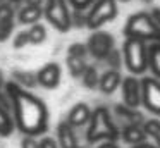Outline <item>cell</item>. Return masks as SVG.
<instances>
[{"label":"cell","instance_id":"8992f818","mask_svg":"<svg viewBox=\"0 0 160 148\" xmlns=\"http://www.w3.org/2000/svg\"><path fill=\"white\" fill-rule=\"evenodd\" d=\"M71 12L72 10L69 9V2L67 0H45L43 16L60 33H66V31H69L72 28Z\"/></svg>","mask_w":160,"mask_h":148},{"label":"cell","instance_id":"52a82bcc","mask_svg":"<svg viewBox=\"0 0 160 148\" xmlns=\"http://www.w3.org/2000/svg\"><path fill=\"white\" fill-rule=\"evenodd\" d=\"M86 47H88V54H90L95 60L103 62L105 57L115 48V40L108 31L95 29L93 33L90 34V38H88Z\"/></svg>","mask_w":160,"mask_h":148},{"label":"cell","instance_id":"3957f363","mask_svg":"<svg viewBox=\"0 0 160 148\" xmlns=\"http://www.w3.org/2000/svg\"><path fill=\"white\" fill-rule=\"evenodd\" d=\"M126 38H138L146 43H160V26L150 12H136L128 17L124 24Z\"/></svg>","mask_w":160,"mask_h":148},{"label":"cell","instance_id":"30bf717a","mask_svg":"<svg viewBox=\"0 0 160 148\" xmlns=\"http://www.w3.org/2000/svg\"><path fill=\"white\" fill-rule=\"evenodd\" d=\"M60 78H62V69L57 62H48L36 72L38 84L45 89H55L60 84Z\"/></svg>","mask_w":160,"mask_h":148},{"label":"cell","instance_id":"74e56055","mask_svg":"<svg viewBox=\"0 0 160 148\" xmlns=\"http://www.w3.org/2000/svg\"><path fill=\"white\" fill-rule=\"evenodd\" d=\"M5 2H9V0H0V5H4Z\"/></svg>","mask_w":160,"mask_h":148},{"label":"cell","instance_id":"d4e9b609","mask_svg":"<svg viewBox=\"0 0 160 148\" xmlns=\"http://www.w3.org/2000/svg\"><path fill=\"white\" fill-rule=\"evenodd\" d=\"M105 64L108 65V69H115V71H121V65L124 64V59H122V52L114 48L110 54L105 57Z\"/></svg>","mask_w":160,"mask_h":148},{"label":"cell","instance_id":"ab89813d","mask_svg":"<svg viewBox=\"0 0 160 148\" xmlns=\"http://www.w3.org/2000/svg\"><path fill=\"white\" fill-rule=\"evenodd\" d=\"M117 2H129V0H117Z\"/></svg>","mask_w":160,"mask_h":148},{"label":"cell","instance_id":"7402d4cb","mask_svg":"<svg viewBox=\"0 0 160 148\" xmlns=\"http://www.w3.org/2000/svg\"><path fill=\"white\" fill-rule=\"evenodd\" d=\"M143 129L146 133V138L155 146L160 148V120L158 119H146L143 122Z\"/></svg>","mask_w":160,"mask_h":148},{"label":"cell","instance_id":"6da1fadb","mask_svg":"<svg viewBox=\"0 0 160 148\" xmlns=\"http://www.w3.org/2000/svg\"><path fill=\"white\" fill-rule=\"evenodd\" d=\"M12 100V117L16 129L22 136H42L48 129V109L45 102L14 81L5 84Z\"/></svg>","mask_w":160,"mask_h":148},{"label":"cell","instance_id":"8d00e7d4","mask_svg":"<svg viewBox=\"0 0 160 148\" xmlns=\"http://www.w3.org/2000/svg\"><path fill=\"white\" fill-rule=\"evenodd\" d=\"M9 2H11V3H19L21 0H9Z\"/></svg>","mask_w":160,"mask_h":148},{"label":"cell","instance_id":"1f68e13d","mask_svg":"<svg viewBox=\"0 0 160 148\" xmlns=\"http://www.w3.org/2000/svg\"><path fill=\"white\" fill-rule=\"evenodd\" d=\"M150 14H152V17L155 19V23L160 26V7H153V9L150 10Z\"/></svg>","mask_w":160,"mask_h":148},{"label":"cell","instance_id":"60d3db41","mask_svg":"<svg viewBox=\"0 0 160 148\" xmlns=\"http://www.w3.org/2000/svg\"><path fill=\"white\" fill-rule=\"evenodd\" d=\"M79 148H83V146H79Z\"/></svg>","mask_w":160,"mask_h":148},{"label":"cell","instance_id":"4316f807","mask_svg":"<svg viewBox=\"0 0 160 148\" xmlns=\"http://www.w3.org/2000/svg\"><path fill=\"white\" fill-rule=\"evenodd\" d=\"M67 55H74V57L86 59L90 54H88L86 43H72V45H69V48H67Z\"/></svg>","mask_w":160,"mask_h":148},{"label":"cell","instance_id":"d590c367","mask_svg":"<svg viewBox=\"0 0 160 148\" xmlns=\"http://www.w3.org/2000/svg\"><path fill=\"white\" fill-rule=\"evenodd\" d=\"M5 84H7V83H5L4 74H2V71H0V89H4V88H5Z\"/></svg>","mask_w":160,"mask_h":148},{"label":"cell","instance_id":"f35d334b","mask_svg":"<svg viewBox=\"0 0 160 148\" xmlns=\"http://www.w3.org/2000/svg\"><path fill=\"white\" fill-rule=\"evenodd\" d=\"M143 2H145V3H152L153 0H143Z\"/></svg>","mask_w":160,"mask_h":148},{"label":"cell","instance_id":"9a60e30c","mask_svg":"<svg viewBox=\"0 0 160 148\" xmlns=\"http://www.w3.org/2000/svg\"><path fill=\"white\" fill-rule=\"evenodd\" d=\"M122 74L121 71L115 69H107L103 74H100V83H98V89L103 95H112L114 91H117V88H121L122 84Z\"/></svg>","mask_w":160,"mask_h":148},{"label":"cell","instance_id":"ffe728a7","mask_svg":"<svg viewBox=\"0 0 160 148\" xmlns=\"http://www.w3.org/2000/svg\"><path fill=\"white\" fill-rule=\"evenodd\" d=\"M14 129H16V124H14L12 114L0 105V136H4V138L11 136L14 133Z\"/></svg>","mask_w":160,"mask_h":148},{"label":"cell","instance_id":"83f0119b","mask_svg":"<svg viewBox=\"0 0 160 148\" xmlns=\"http://www.w3.org/2000/svg\"><path fill=\"white\" fill-rule=\"evenodd\" d=\"M69 5L76 10H88L95 3V0H67Z\"/></svg>","mask_w":160,"mask_h":148},{"label":"cell","instance_id":"277c9868","mask_svg":"<svg viewBox=\"0 0 160 148\" xmlns=\"http://www.w3.org/2000/svg\"><path fill=\"white\" fill-rule=\"evenodd\" d=\"M148 45L138 38H126L122 45L124 65L132 76H141L148 71Z\"/></svg>","mask_w":160,"mask_h":148},{"label":"cell","instance_id":"2e32d148","mask_svg":"<svg viewBox=\"0 0 160 148\" xmlns=\"http://www.w3.org/2000/svg\"><path fill=\"white\" fill-rule=\"evenodd\" d=\"M121 140L129 146H136V145L146 141V133L143 129V124H129V126L121 127Z\"/></svg>","mask_w":160,"mask_h":148},{"label":"cell","instance_id":"f1b7e54d","mask_svg":"<svg viewBox=\"0 0 160 148\" xmlns=\"http://www.w3.org/2000/svg\"><path fill=\"white\" fill-rule=\"evenodd\" d=\"M26 45H29L28 33H26V31H21V33L16 34L14 41H12V47L14 48H22V47H26Z\"/></svg>","mask_w":160,"mask_h":148},{"label":"cell","instance_id":"484cf974","mask_svg":"<svg viewBox=\"0 0 160 148\" xmlns=\"http://www.w3.org/2000/svg\"><path fill=\"white\" fill-rule=\"evenodd\" d=\"M71 23L72 28H86V10H76L71 12Z\"/></svg>","mask_w":160,"mask_h":148},{"label":"cell","instance_id":"f546056e","mask_svg":"<svg viewBox=\"0 0 160 148\" xmlns=\"http://www.w3.org/2000/svg\"><path fill=\"white\" fill-rule=\"evenodd\" d=\"M21 148H40L38 136H22Z\"/></svg>","mask_w":160,"mask_h":148},{"label":"cell","instance_id":"603a6c76","mask_svg":"<svg viewBox=\"0 0 160 148\" xmlns=\"http://www.w3.org/2000/svg\"><path fill=\"white\" fill-rule=\"evenodd\" d=\"M28 33V40H29V45H40L47 40V28L43 24L36 23V24H31V26L26 29Z\"/></svg>","mask_w":160,"mask_h":148},{"label":"cell","instance_id":"7a4b0ae2","mask_svg":"<svg viewBox=\"0 0 160 148\" xmlns=\"http://www.w3.org/2000/svg\"><path fill=\"white\" fill-rule=\"evenodd\" d=\"M119 140H121V127L117 126L112 112L103 105L93 109L91 119L86 126V141L90 145H100L105 141Z\"/></svg>","mask_w":160,"mask_h":148},{"label":"cell","instance_id":"5bb4252c","mask_svg":"<svg viewBox=\"0 0 160 148\" xmlns=\"http://www.w3.org/2000/svg\"><path fill=\"white\" fill-rule=\"evenodd\" d=\"M14 31V7L11 2L0 5V41L11 38Z\"/></svg>","mask_w":160,"mask_h":148},{"label":"cell","instance_id":"9c48e42d","mask_svg":"<svg viewBox=\"0 0 160 148\" xmlns=\"http://www.w3.org/2000/svg\"><path fill=\"white\" fill-rule=\"evenodd\" d=\"M121 93H122V103L128 107L138 109L141 105V79L138 76H126L121 84Z\"/></svg>","mask_w":160,"mask_h":148},{"label":"cell","instance_id":"4dcf8cb0","mask_svg":"<svg viewBox=\"0 0 160 148\" xmlns=\"http://www.w3.org/2000/svg\"><path fill=\"white\" fill-rule=\"evenodd\" d=\"M40 148H60L59 143H57L55 138H50V136H43L40 140Z\"/></svg>","mask_w":160,"mask_h":148},{"label":"cell","instance_id":"836d02e7","mask_svg":"<svg viewBox=\"0 0 160 148\" xmlns=\"http://www.w3.org/2000/svg\"><path fill=\"white\" fill-rule=\"evenodd\" d=\"M132 148H158V146H155V145L152 143V141H143V143H139V145H136V146H132Z\"/></svg>","mask_w":160,"mask_h":148},{"label":"cell","instance_id":"7c38bea8","mask_svg":"<svg viewBox=\"0 0 160 148\" xmlns=\"http://www.w3.org/2000/svg\"><path fill=\"white\" fill-rule=\"evenodd\" d=\"M55 140L60 148H79L76 129L67 120H60L55 129Z\"/></svg>","mask_w":160,"mask_h":148},{"label":"cell","instance_id":"cb8c5ba5","mask_svg":"<svg viewBox=\"0 0 160 148\" xmlns=\"http://www.w3.org/2000/svg\"><path fill=\"white\" fill-rule=\"evenodd\" d=\"M81 83H83V86L88 89L98 88V83H100V72H98V69L95 67V65H88L86 71L81 76Z\"/></svg>","mask_w":160,"mask_h":148},{"label":"cell","instance_id":"8fae6325","mask_svg":"<svg viewBox=\"0 0 160 148\" xmlns=\"http://www.w3.org/2000/svg\"><path fill=\"white\" fill-rule=\"evenodd\" d=\"M114 119L121 122L122 126H129V124H143L145 122V115L139 112L138 109L128 107L126 103H117L114 107Z\"/></svg>","mask_w":160,"mask_h":148},{"label":"cell","instance_id":"ba28073f","mask_svg":"<svg viewBox=\"0 0 160 148\" xmlns=\"http://www.w3.org/2000/svg\"><path fill=\"white\" fill-rule=\"evenodd\" d=\"M141 105L153 115L160 117V79L141 78Z\"/></svg>","mask_w":160,"mask_h":148},{"label":"cell","instance_id":"ac0fdd59","mask_svg":"<svg viewBox=\"0 0 160 148\" xmlns=\"http://www.w3.org/2000/svg\"><path fill=\"white\" fill-rule=\"evenodd\" d=\"M12 81L24 89H31L35 86H38L36 72H29V71H12Z\"/></svg>","mask_w":160,"mask_h":148},{"label":"cell","instance_id":"e0dca14e","mask_svg":"<svg viewBox=\"0 0 160 148\" xmlns=\"http://www.w3.org/2000/svg\"><path fill=\"white\" fill-rule=\"evenodd\" d=\"M43 17V7L40 5H29L26 3L21 10L18 12V19L21 24H36L40 23V19Z\"/></svg>","mask_w":160,"mask_h":148},{"label":"cell","instance_id":"5b68a950","mask_svg":"<svg viewBox=\"0 0 160 148\" xmlns=\"http://www.w3.org/2000/svg\"><path fill=\"white\" fill-rule=\"evenodd\" d=\"M117 14V0H95V3L86 10V28L91 31L100 29L107 23L114 21Z\"/></svg>","mask_w":160,"mask_h":148},{"label":"cell","instance_id":"4fadbf2b","mask_svg":"<svg viewBox=\"0 0 160 148\" xmlns=\"http://www.w3.org/2000/svg\"><path fill=\"white\" fill-rule=\"evenodd\" d=\"M91 112H93V110L88 107V103L79 102V103H76V105H72V109L67 112L66 120L74 127V129H78V127L88 126V122H90V119H91Z\"/></svg>","mask_w":160,"mask_h":148},{"label":"cell","instance_id":"d6986e66","mask_svg":"<svg viewBox=\"0 0 160 148\" xmlns=\"http://www.w3.org/2000/svg\"><path fill=\"white\" fill-rule=\"evenodd\" d=\"M148 71H152L153 78L160 79V43L148 45Z\"/></svg>","mask_w":160,"mask_h":148},{"label":"cell","instance_id":"44dd1931","mask_svg":"<svg viewBox=\"0 0 160 148\" xmlns=\"http://www.w3.org/2000/svg\"><path fill=\"white\" fill-rule=\"evenodd\" d=\"M66 64H67V69H69V74L72 76V78H79V79H81V76H83V72L86 71V67H88L86 59L74 57V55H67Z\"/></svg>","mask_w":160,"mask_h":148},{"label":"cell","instance_id":"d6a6232c","mask_svg":"<svg viewBox=\"0 0 160 148\" xmlns=\"http://www.w3.org/2000/svg\"><path fill=\"white\" fill-rule=\"evenodd\" d=\"M97 148H119L117 141H105V143L97 145Z\"/></svg>","mask_w":160,"mask_h":148},{"label":"cell","instance_id":"e575fe53","mask_svg":"<svg viewBox=\"0 0 160 148\" xmlns=\"http://www.w3.org/2000/svg\"><path fill=\"white\" fill-rule=\"evenodd\" d=\"M26 3H29V5H40L43 7V3H45V0H24Z\"/></svg>","mask_w":160,"mask_h":148}]
</instances>
